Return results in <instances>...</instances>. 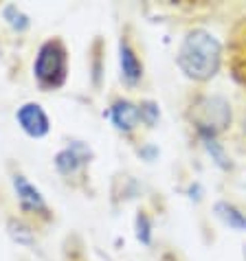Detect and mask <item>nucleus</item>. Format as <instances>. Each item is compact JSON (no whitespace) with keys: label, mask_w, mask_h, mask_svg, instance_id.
Here are the masks:
<instances>
[{"label":"nucleus","mask_w":246,"mask_h":261,"mask_svg":"<svg viewBox=\"0 0 246 261\" xmlns=\"http://www.w3.org/2000/svg\"><path fill=\"white\" fill-rule=\"evenodd\" d=\"M213 211H215V215H218L229 228L240 230V233H246V215L237 206L229 204V202H215Z\"/></svg>","instance_id":"nucleus-9"},{"label":"nucleus","mask_w":246,"mask_h":261,"mask_svg":"<svg viewBox=\"0 0 246 261\" xmlns=\"http://www.w3.org/2000/svg\"><path fill=\"white\" fill-rule=\"evenodd\" d=\"M134 228H136V239L141 244L150 246L152 244V224H150V217L145 213H139L134 220Z\"/></svg>","instance_id":"nucleus-12"},{"label":"nucleus","mask_w":246,"mask_h":261,"mask_svg":"<svg viewBox=\"0 0 246 261\" xmlns=\"http://www.w3.org/2000/svg\"><path fill=\"white\" fill-rule=\"evenodd\" d=\"M33 72L42 88H60L66 79V48L62 42L48 40L40 46Z\"/></svg>","instance_id":"nucleus-2"},{"label":"nucleus","mask_w":246,"mask_h":261,"mask_svg":"<svg viewBox=\"0 0 246 261\" xmlns=\"http://www.w3.org/2000/svg\"><path fill=\"white\" fill-rule=\"evenodd\" d=\"M90 156H92L90 149L86 147L84 143H70L66 149H62L60 154L55 156V167L60 173H64V176H73V173H77L86 163H88Z\"/></svg>","instance_id":"nucleus-5"},{"label":"nucleus","mask_w":246,"mask_h":261,"mask_svg":"<svg viewBox=\"0 0 246 261\" xmlns=\"http://www.w3.org/2000/svg\"><path fill=\"white\" fill-rule=\"evenodd\" d=\"M13 189H16V195H18V202H20V206H22V211L48 213L46 202H44V198H42V193L35 189V187L29 182L24 176H20V173L13 176Z\"/></svg>","instance_id":"nucleus-6"},{"label":"nucleus","mask_w":246,"mask_h":261,"mask_svg":"<svg viewBox=\"0 0 246 261\" xmlns=\"http://www.w3.org/2000/svg\"><path fill=\"white\" fill-rule=\"evenodd\" d=\"M200 141L205 143V147H207V151H209V154H211V158L215 161V165H218V167H222V169H229V167H231V163H229L227 154H224V149L220 147V143L215 141V136L202 134V136H200Z\"/></svg>","instance_id":"nucleus-10"},{"label":"nucleus","mask_w":246,"mask_h":261,"mask_svg":"<svg viewBox=\"0 0 246 261\" xmlns=\"http://www.w3.org/2000/svg\"><path fill=\"white\" fill-rule=\"evenodd\" d=\"M191 119L196 121L198 136H202V134L215 136L231 123V106H229V101L222 97H202L198 103L193 106Z\"/></svg>","instance_id":"nucleus-3"},{"label":"nucleus","mask_w":246,"mask_h":261,"mask_svg":"<svg viewBox=\"0 0 246 261\" xmlns=\"http://www.w3.org/2000/svg\"><path fill=\"white\" fill-rule=\"evenodd\" d=\"M244 257H246V248H244Z\"/></svg>","instance_id":"nucleus-17"},{"label":"nucleus","mask_w":246,"mask_h":261,"mask_svg":"<svg viewBox=\"0 0 246 261\" xmlns=\"http://www.w3.org/2000/svg\"><path fill=\"white\" fill-rule=\"evenodd\" d=\"M244 132H246V119H244Z\"/></svg>","instance_id":"nucleus-16"},{"label":"nucleus","mask_w":246,"mask_h":261,"mask_svg":"<svg viewBox=\"0 0 246 261\" xmlns=\"http://www.w3.org/2000/svg\"><path fill=\"white\" fill-rule=\"evenodd\" d=\"M3 16H5L7 22L16 29V31H27V29H29V18L18 9L16 5H7L3 9Z\"/></svg>","instance_id":"nucleus-11"},{"label":"nucleus","mask_w":246,"mask_h":261,"mask_svg":"<svg viewBox=\"0 0 246 261\" xmlns=\"http://www.w3.org/2000/svg\"><path fill=\"white\" fill-rule=\"evenodd\" d=\"M9 235L16 239L18 244H33V233L27 224L18 222V220H11L9 222Z\"/></svg>","instance_id":"nucleus-13"},{"label":"nucleus","mask_w":246,"mask_h":261,"mask_svg":"<svg viewBox=\"0 0 246 261\" xmlns=\"http://www.w3.org/2000/svg\"><path fill=\"white\" fill-rule=\"evenodd\" d=\"M16 119L20 123V127H22L29 136H33V139H42L51 129L48 117H46V112L42 110L40 103H24L18 110Z\"/></svg>","instance_id":"nucleus-4"},{"label":"nucleus","mask_w":246,"mask_h":261,"mask_svg":"<svg viewBox=\"0 0 246 261\" xmlns=\"http://www.w3.org/2000/svg\"><path fill=\"white\" fill-rule=\"evenodd\" d=\"M141 154H147V161H152V156L156 154V149L154 147H147V149H141Z\"/></svg>","instance_id":"nucleus-15"},{"label":"nucleus","mask_w":246,"mask_h":261,"mask_svg":"<svg viewBox=\"0 0 246 261\" xmlns=\"http://www.w3.org/2000/svg\"><path fill=\"white\" fill-rule=\"evenodd\" d=\"M119 64H121V77L126 79V84L134 86L139 84V79L143 77V64L139 62L134 48L130 46L128 40L119 42Z\"/></svg>","instance_id":"nucleus-8"},{"label":"nucleus","mask_w":246,"mask_h":261,"mask_svg":"<svg viewBox=\"0 0 246 261\" xmlns=\"http://www.w3.org/2000/svg\"><path fill=\"white\" fill-rule=\"evenodd\" d=\"M108 117L114 123V127L121 129V132H132V129L141 123V112H139V106H134L132 101L128 99H119L114 101Z\"/></svg>","instance_id":"nucleus-7"},{"label":"nucleus","mask_w":246,"mask_h":261,"mask_svg":"<svg viewBox=\"0 0 246 261\" xmlns=\"http://www.w3.org/2000/svg\"><path fill=\"white\" fill-rule=\"evenodd\" d=\"M178 68L193 82H207L215 77L222 64V44L207 29H191L183 38L176 55Z\"/></svg>","instance_id":"nucleus-1"},{"label":"nucleus","mask_w":246,"mask_h":261,"mask_svg":"<svg viewBox=\"0 0 246 261\" xmlns=\"http://www.w3.org/2000/svg\"><path fill=\"white\" fill-rule=\"evenodd\" d=\"M139 112H141V121L147 123V125H156L158 117H161L158 103H154V101H143V103L139 106Z\"/></svg>","instance_id":"nucleus-14"}]
</instances>
